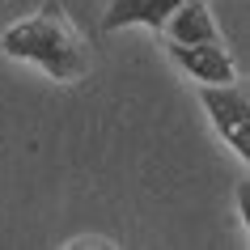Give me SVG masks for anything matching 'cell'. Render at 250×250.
Instances as JSON below:
<instances>
[{
    "mask_svg": "<svg viewBox=\"0 0 250 250\" xmlns=\"http://www.w3.org/2000/svg\"><path fill=\"white\" fill-rule=\"evenodd\" d=\"M0 51L9 60H21V64L42 68L51 81L60 85H72V81L89 77V42L72 26V17L60 9V4H42L39 13H26L21 21L4 26L0 34Z\"/></svg>",
    "mask_w": 250,
    "mask_h": 250,
    "instance_id": "obj_1",
    "label": "cell"
},
{
    "mask_svg": "<svg viewBox=\"0 0 250 250\" xmlns=\"http://www.w3.org/2000/svg\"><path fill=\"white\" fill-rule=\"evenodd\" d=\"M199 106L208 110L212 127L221 132V140L233 148L237 157H250V102L237 89V81L229 85H199Z\"/></svg>",
    "mask_w": 250,
    "mask_h": 250,
    "instance_id": "obj_2",
    "label": "cell"
},
{
    "mask_svg": "<svg viewBox=\"0 0 250 250\" xmlns=\"http://www.w3.org/2000/svg\"><path fill=\"white\" fill-rule=\"evenodd\" d=\"M161 47L199 85H229V81H237V64H233V55H229V47L221 39L216 42H170V39H161Z\"/></svg>",
    "mask_w": 250,
    "mask_h": 250,
    "instance_id": "obj_3",
    "label": "cell"
},
{
    "mask_svg": "<svg viewBox=\"0 0 250 250\" xmlns=\"http://www.w3.org/2000/svg\"><path fill=\"white\" fill-rule=\"evenodd\" d=\"M161 39H170V42H216L221 30H216L212 9L204 4V0H183V4L166 17Z\"/></svg>",
    "mask_w": 250,
    "mask_h": 250,
    "instance_id": "obj_4",
    "label": "cell"
},
{
    "mask_svg": "<svg viewBox=\"0 0 250 250\" xmlns=\"http://www.w3.org/2000/svg\"><path fill=\"white\" fill-rule=\"evenodd\" d=\"M183 0H110V9L102 17V30H123V26H148V30H161L166 17L178 9Z\"/></svg>",
    "mask_w": 250,
    "mask_h": 250,
    "instance_id": "obj_5",
    "label": "cell"
},
{
    "mask_svg": "<svg viewBox=\"0 0 250 250\" xmlns=\"http://www.w3.org/2000/svg\"><path fill=\"white\" fill-rule=\"evenodd\" d=\"M64 246H115V242H110V237H72V242H64Z\"/></svg>",
    "mask_w": 250,
    "mask_h": 250,
    "instance_id": "obj_6",
    "label": "cell"
}]
</instances>
